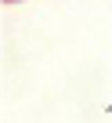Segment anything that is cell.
<instances>
[{
  "label": "cell",
  "mask_w": 112,
  "mask_h": 123,
  "mask_svg": "<svg viewBox=\"0 0 112 123\" xmlns=\"http://www.w3.org/2000/svg\"><path fill=\"white\" fill-rule=\"evenodd\" d=\"M4 4H18V0H4Z\"/></svg>",
  "instance_id": "obj_1"
}]
</instances>
